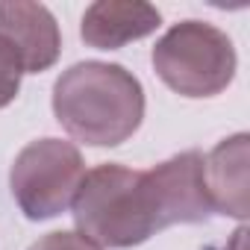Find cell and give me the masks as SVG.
<instances>
[{
    "instance_id": "obj_1",
    "label": "cell",
    "mask_w": 250,
    "mask_h": 250,
    "mask_svg": "<svg viewBox=\"0 0 250 250\" xmlns=\"http://www.w3.org/2000/svg\"><path fill=\"white\" fill-rule=\"evenodd\" d=\"M53 115L88 147H118L145 121V88L115 62H77L53 83Z\"/></svg>"
},
{
    "instance_id": "obj_2",
    "label": "cell",
    "mask_w": 250,
    "mask_h": 250,
    "mask_svg": "<svg viewBox=\"0 0 250 250\" xmlns=\"http://www.w3.org/2000/svg\"><path fill=\"white\" fill-rule=\"evenodd\" d=\"M74 224L100 250H127L145 244L162 227L156 194L147 171L115 162L85 174L74 197Z\"/></svg>"
},
{
    "instance_id": "obj_3",
    "label": "cell",
    "mask_w": 250,
    "mask_h": 250,
    "mask_svg": "<svg viewBox=\"0 0 250 250\" xmlns=\"http://www.w3.org/2000/svg\"><path fill=\"white\" fill-rule=\"evenodd\" d=\"M156 77L183 97H215L235 77V47L229 36L206 21L174 24L153 47Z\"/></svg>"
},
{
    "instance_id": "obj_4",
    "label": "cell",
    "mask_w": 250,
    "mask_h": 250,
    "mask_svg": "<svg viewBox=\"0 0 250 250\" xmlns=\"http://www.w3.org/2000/svg\"><path fill=\"white\" fill-rule=\"evenodd\" d=\"M85 180V162L77 145L62 139H36L12 162L9 186L18 209L30 221H47L74 206Z\"/></svg>"
},
{
    "instance_id": "obj_5",
    "label": "cell",
    "mask_w": 250,
    "mask_h": 250,
    "mask_svg": "<svg viewBox=\"0 0 250 250\" xmlns=\"http://www.w3.org/2000/svg\"><path fill=\"white\" fill-rule=\"evenodd\" d=\"M162 227L171 224H203L212 215V203L203 180V153L186 150L147 171Z\"/></svg>"
},
{
    "instance_id": "obj_6",
    "label": "cell",
    "mask_w": 250,
    "mask_h": 250,
    "mask_svg": "<svg viewBox=\"0 0 250 250\" xmlns=\"http://www.w3.org/2000/svg\"><path fill=\"white\" fill-rule=\"evenodd\" d=\"M0 39L18 53L24 74H42L56 65L62 53V36L53 12L42 3H0Z\"/></svg>"
},
{
    "instance_id": "obj_7",
    "label": "cell",
    "mask_w": 250,
    "mask_h": 250,
    "mask_svg": "<svg viewBox=\"0 0 250 250\" xmlns=\"http://www.w3.org/2000/svg\"><path fill=\"white\" fill-rule=\"evenodd\" d=\"M159 24V9L142 0H97L83 15L80 36L94 50H118L130 42L147 39Z\"/></svg>"
},
{
    "instance_id": "obj_8",
    "label": "cell",
    "mask_w": 250,
    "mask_h": 250,
    "mask_svg": "<svg viewBox=\"0 0 250 250\" xmlns=\"http://www.w3.org/2000/svg\"><path fill=\"white\" fill-rule=\"evenodd\" d=\"M247 162H250V139L247 133H235L212 147L203 156V180L212 212L244 221L250 215L247 206Z\"/></svg>"
},
{
    "instance_id": "obj_9",
    "label": "cell",
    "mask_w": 250,
    "mask_h": 250,
    "mask_svg": "<svg viewBox=\"0 0 250 250\" xmlns=\"http://www.w3.org/2000/svg\"><path fill=\"white\" fill-rule=\"evenodd\" d=\"M21 77H24V65L18 59V53L12 50L9 42L0 39V109L9 106L18 91H21Z\"/></svg>"
},
{
    "instance_id": "obj_10",
    "label": "cell",
    "mask_w": 250,
    "mask_h": 250,
    "mask_svg": "<svg viewBox=\"0 0 250 250\" xmlns=\"http://www.w3.org/2000/svg\"><path fill=\"white\" fill-rule=\"evenodd\" d=\"M30 250H100V247L74 229H56V232L42 235L36 244H30Z\"/></svg>"
}]
</instances>
